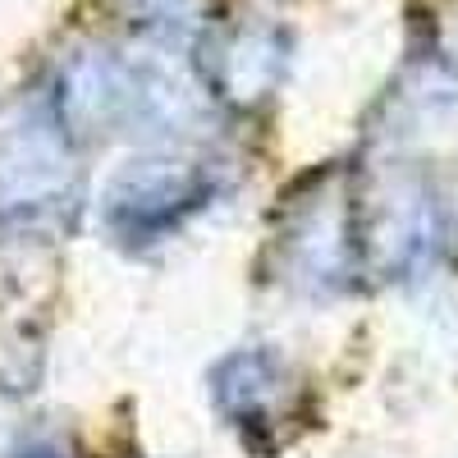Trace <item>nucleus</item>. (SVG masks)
Masks as SVG:
<instances>
[{"label": "nucleus", "instance_id": "nucleus-2", "mask_svg": "<svg viewBox=\"0 0 458 458\" xmlns=\"http://www.w3.org/2000/svg\"><path fill=\"white\" fill-rule=\"evenodd\" d=\"M280 380H284V371L271 353H234L216 371V399L234 422H252V417H261L276 403Z\"/></svg>", "mask_w": 458, "mask_h": 458}, {"label": "nucleus", "instance_id": "nucleus-1", "mask_svg": "<svg viewBox=\"0 0 458 458\" xmlns=\"http://www.w3.org/2000/svg\"><path fill=\"white\" fill-rule=\"evenodd\" d=\"M193 198H198L193 170H183L174 161L133 165L110 188V225L124 229V234H147V229H161L179 211H188Z\"/></svg>", "mask_w": 458, "mask_h": 458}, {"label": "nucleus", "instance_id": "nucleus-3", "mask_svg": "<svg viewBox=\"0 0 458 458\" xmlns=\"http://www.w3.org/2000/svg\"><path fill=\"white\" fill-rule=\"evenodd\" d=\"M19 458H69V454H64L60 445H28Z\"/></svg>", "mask_w": 458, "mask_h": 458}]
</instances>
